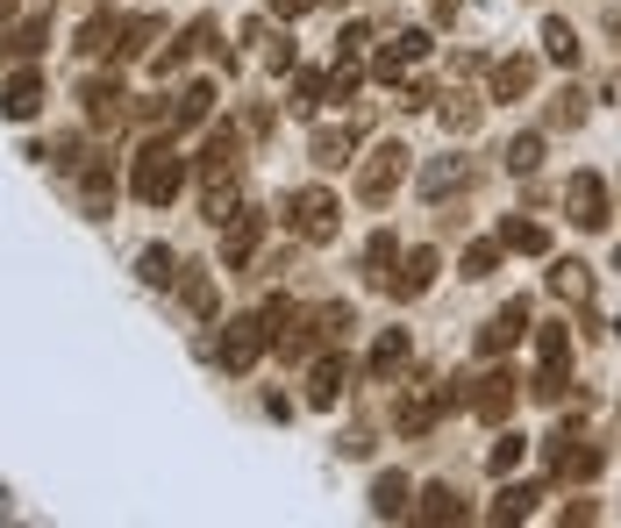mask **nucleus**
<instances>
[{
  "mask_svg": "<svg viewBox=\"0 0 621 528\" xmlns=\"http://www.w3.org/2000/svg\"><path fill=\"white\" fill-rule=\"evenodd\" d=\"M465 186V157H436V165H422V201H443V193Z\"/></svg>",
  "mask_w": 621,
  "mask_h": 528,
  "instance_id": "cd10ccee",
  "label": "nucleus"
},
{
  "mask_svg": "<svg viewBox=\"0 0 621 528\" xmlns=\"http://www.w3.org/2000/svg\"><path fill=\"white\" fill-rule=\"evenodd\" d=\"M521 378L507 372L501 358H493V372H479V378H443V400L450 408H465V414H479V422H493V428H507L515 422V408H521Z\"/></svg>",
  "mask_w": 621,
  "mask_h": 528,
  "instance_id": "f257e3e1",
  "label": "nucleus"
},
{
  "mask_svg": "<svg viewBox=\"0 0 621 528\" xmlns=\"http://www.w3.org/2000/svg\"><path fill=\"white\" fill-rule=\"evenodd\" d=\"M535 93V57H501V65H493V101H529Z\"/></svg>",
  "mask_w": 621,
  "mask_h": 528,
  "instance_id": "aec40b11",
  "label": "nucleus"
},
{
  "mask_svg": "<svg viewBox=\"0 0 621 528\" xmlns=\"http://www.w3.org/2000/svg\"><path fill=\"white\" fill-rule=\"evenodd\" d=\"M286 229H294L300 243H336V229H344V201H336L328 186L286 193Z\"/></svg>",
  "mask_w": 621,
  "mask_h": 528,
  "instance_id": "7ed1b4c3",
  "label": "nucleus"
},
{
  "mask_svg": "<svg viewBox=\"0 0 621 528\" xmlns=\"http://www.w3.org/2000/svg\"><path fill=\"white\" fill-rule=\"evenodd\" d=\"M436 272H443V257H436V250H407V257H400V272H393V286H386V293H393V300H422V293L436 286Z\"/></svg>",
  "mask_w": 621,
  "mask_h": 528,
  "instance_id": "2eb2a0df",
  "label": "nucleus"
},
{
  "mask_svg": "<svg viewBox=\"0 0 621 528\" xmlns=\"http://www.w3.org/2000/svg\"><path fill=\"white\" fill-rule=\"evenodd\" d=\"M322 101H328V72H294V101L286 107H294V115H314Z\"/></svg>",
  "mask_w": 621,
  "mask_h": 528,
  "instance_id": "e433bc0d",
  "label": "nucleus"
},
{
  "mask_svg": "<svg viewBox=\"0 0 621 528\" xmlns=\"http://www.w3.org/2000/svg\"><path fill=\"white\" fill-rule=\"evenodd\" d=\"M364 43H372V29H364V22H350V29L336 36V57H364Z\"/></svg>",
  "mask_w": 621,
  "mask_h": 528,
  "instance_id": "de8ad7c7",
  "label": "nucleus"
},
{
  "mask_svg": "<svg viewBox=\"0 0 621 528\" xmlns=\"http://www.w3.org/2000/svg\"><path fill=\"white\" fill-rule=\"evenodd\" d=\"M501 243H507L515 257H551V229H543V222H529V215L501 222Z\"/></svg>",
  "mask_w": 621,
  "mask_h": 528,
  "instance_id": "a878e982",
  "label": "nucleus"
},
{
  "mask_svg": "<svg viewBox=\"0 0 621 528\" xmlns=\"http://www.w3.org/2000/svg\"><path fill=\"white\" fill-rule=\"evenodd\" d=\"M557 521H571V528H586V521H600V507H593V500H565V514H557Z\"/></svg>",
  "mask_w": 621,
  "mask_h": 528,
  "instance_id": "09e8293b",
  "label": "nucleus"
},
{
  "mask_svg": "<svg viewBox=\"0 0 621 528\" xmlns=\"http://www.w3.org/2000/svg\"><path fill=\"white\" fill-rule=\"evenodd\" d=\"M429 8H436V15H443V22H450V15H457V8H465V0H429Z\"/></svg>",
  "mask_w": 621,
  "mask_h": 528,
  "instance_id": "864d4df0",
  "label": "nucleus"
},
{
  "mask_svg": "<svg viewBox=\"0 0 621 528\" xmlns=\"http://www.w3.org/2000/svg\"><path fill=\"white\" fill-rule=\"evenodd\" d=\"M207 222H215V229H222L229 222V215H236V207H243V186H236V179H222V186H207Z\"/></svg>",
  "mask_w": 621,
  "mask_h": 528,
  "instance_id": "37998d69",
  "label": "nucleus"
},
{
  "mask_svg": "<svg viewBox=\"0 0 621 528\" xmlns=\"http://www.w3.org/2000/svg\"><path fill=\"white\" fill-rule=\"evenodd\" d=\"M557 478H571V486H586V478H600L607 472V443H593V436H579V443L565 450V458L551 464Z\"/></svg>",
  "mask_w": 621,
  "mask_h": 528,
  "instance_id": "6ab92c4d",
  "label": "nucleus"
},
{
  "mask_svg": "<svg viewBox=\"0 0 621 528\" xmlns=\"http://www.w3.org/2000/svg\"><path fill=\"white\" fill-rule=\"evenodd\" d=\"M79 101H87V121H93V129H115V121L129 115V107H121L129 93H121L115 79H87V86H79Z\"/></svg>",
  "mask_w": 621,
  "mask_h": 528,
  "instance_id": "a211bd4d",
  "label": "nucleus"
},
{
  "mask_svg": "<svg viewBox=\"0 0 621 528\" xmlns=\"http://www.w3.org/2000/svg\"><path fill=\"white\" fill-rule=\"evenodd\" d=\"M400 243H393V229H379V236L364 243V286H393V272H400Z\"/></svg>",
  "mask_w": 621,
  "mask_h": 528,
  "instance_id": "412c9836",
  "label": "nucleus"
},
{
  "mask_svg": "<svg viewBox=\"0 0 621 528\" xmlns=\"http://www.w3.org/2000/svg\"><path fill=\"white\" fill-rule=\"evenodd\" d=\"M279 121H272V107H250V115H243V137H272Z\"/></svg>",
  "mask_w": 621,
  "mask_h": 528,
  "instance_id": "8fccbe9b",
  "label": "nucleus"
},
{
  "mask_svg": "<svg viewBox=\"0 0 621 528\" xmlns=\"http://www.w3.org/2000/svg\"><path fill=\"white\" fill-rule=\"evenodd\" d=\"M79 201H87V215H107V201H115V179H107V165H93V171H87Z\"/></svg>",
  "mask_w": 621,
  "mask_h": 528,
  "instance_id": "c03bdc74",
  "label": "nucleus"
},
{
  "mask_svg": "<svg viewBox=\"0 0 621 528\" xmlns=\"http://www.w3.org/2000/svg\"><path fill=\"white\" fill-rule=\"evenodd\" d=\"M264 65H272V72H294V43H286V36H279L272 51H264Z\"/></svg>",
  "mask_w": 621,
  "mask_h": 528,
  "instance_id": "603ef678",
  "label": "nucleus"
},
{
  "mask_svg": "<svg viewBox=\"0 0 621 528\" xmlns=\"http://www.w3.org/2000/svg\"><path fill=\"white\" fill-rule=\"evenodd\" d=\"M565 215H571V229H586V236L607 229V179L600 171H571L565 179Z\"/></svg>",
  "mask_w": 621,
  "mask_h": 528,
  "instance_id": "423d86ee",
  "label": "nucleus"
},
{
  "mask_svg": "<svg viewBox=\"0 0 621 528\" xmlns=\"http://www.w3.org/2000/svg\"><path fill=\"white\" fill-rule=\"evenodd\" d=\"M479 115H486V107L471 101V93H450V101H443V137H471Z\"/></svg>",
  "mask_w": 621,
  "mask_h": 528,
  "instance_id": "72a5a7b5",
  "label": "nucleus"
},
{
  "mask_svg": "<svg viewBox=\"0 0 621 528\" xmlns=\"http://www.w3.org/2000/svg\"><path fill=\"white\" fill-rule=\"evenodd\" d=\"M358 137H364L358 121H336V129H314V143H308V151H314V165H350Z\"/></svg>",
  "mask_w": 621,
  "mask_h": 528,
  "instance_id": "5701e85b",
  "label": "nucleus"
},
{
  "mask_svg": "<svg viewBox=\"0 0 621 528\" xmlns=\"http://www.w3.org/2000/svg\"><path fill=\"white\" fill-rule=\"evenodd\" d=\"M193 51H222V43H215V15L186 22V29H179V43H165V51H151V72H157V79H172V72L186 65Z\"/></svg>",
  "mask_w": 621,
  "mask_h": 528,
  "instance_id": "9d476101",
  "label": "nucleus"
},
{
  "mask_svg": "<svg viewBox=\"0 0 621 528\" xmlns=\"http://www.w3.org/2000/svg\"><path fill=\"white\" fill-rule=\"evenodd\" d=\"M43 8H51V0H43Z\"/></svg>",
  "mask_w": 621,
  "mask_h": 528,
  "instance_id": "13d9d810",
  "label": "nucleus"
},
{
  "mask_svg": "<svg viewBox=\"0 0 621 528\" xmlns=\"http://www.w3.org/2000/svg\"><path fill=\"white\" fill-rule=\"evenodd\" d=\"M407 186V143H372V157H358V201L364 207H386L393 193Z\"/></svg>",
  "mask_w": 621,
  "mask_h": 528,
  "instance_id": "20e7f679",
  "label": "nucleus"
},
{
  "mask_svg": "<svg viewBox=\"0 0 621 528\" xmlns=\"http://www.w3.org/2000/svg\"><path fill=\"white\" fill-rule=\"evenodd\" d=\"M535 358H543V364H565V372H571V336H565V322H543V329H535Z\"/></svg>",
  "mask_w": 621,
  "mask_h": 528,
  "instance_id": "79ce46f5",
  "label": "nucleus"
},
{
  "mask_svg": "<svg viewBox=\"0 0 621 528\" xmlns=\"http://www.w3.org/2000/svg\"><path fill=\"white\" fill-rule=\"evenodd\" d=\"M407 358H414L407 329H386V336L372 343V358H364V372H372V378H393V372H400V364H407Z\"/></svg>",
  "mask_w": 621,
  "mask_h": 528,
  "instance_id": "b1692460",
  "label": "nucleus"
},
{
  "mask_svg": "<svg viewBox=\"0 0 621 528\" xmlns=\"http://www.w3.org/2000/svg\"><path fill=\"white\" fill-rule=\"evenodd\" d=\"M422 57H429V29H400L393 43L379 51V65H372V72H379L386 86H400V79H407V65H422Z\"/></svg>",
  "mask_w": 621,
  "mask_h": 528,
  "instance_id": "ddd939ff",
  "label": "nucleus"
},
{
  "mask_svg": "<svg viewBox=\"0 0 621 528\" xmlns=\"http://www.w3.org/2000/svg\"><path fill=\"white\" fill-rule=\"evenodd\" d=\"M137 279L143 286H179V257L165 250V243H151V250L137 257Z\"/></svg>",
  "mask_w": 621,
  "mask_h": 528,
  "instance_id": "c756f323",
  "label": "nucleus"
},
{
  "mask_svg": "<svg viewBox=\"0 0 621 528\" xmlns=\"http://www.w3.org/2000/svg\"><path fill=\"white\" fill-rule=\"evenodd\" d=\"M43 43H51V8H43V15H29L15 36H8V51H15V57H36Z\"/></svg>",
  "mask_w": 621,
  "mask_h": 528,
  "instance_id": "4c0bfd02",
  "label": "nucleus"
},
{
  "mask_svg": "<svg viewBox=\"0 0 621 528\" xmlns=\"http://www.w3.org/2000/svg\"><path fill=\"white\" fill-rule=\"evenodd\" d=\"M414 521H429V528H443V521H465V500L450 493V478H436V486H422V493H414Z\"/></svg>",
  "mask_w": 621,
  "mask_h": 528,
  "instance_id": "f3484780",
  "label": "nucleus"
},
{
  "mask_svg": "<svg viewBox=\"0 0 621 528\" xmlns=\"http://www.w3.org/2000/svg\"><path fill=\"white\" fill-rule=\"evenodd\" d=\"M443 414H450L443 386H414L407 400H400V408H393V428H400V436H429V428L443 422Z\"/></svg>",
  "mask_w": 621,
  "mask_h": 528,
  "instance_id": "9b49d317",
  "label": "nucleus"
},
{
  "mask_svg": "<svg viewBox=\"0 0 621 528\" xmlns=\"http://www.w3.org/2000/svg\"><path fill=\"white\" fill-rule=\"evenodd\" d=\"M443 101V93H436V79H400V107H414V115H422V107H436Z\"/></svg>",
  "mask_w": 621,
  "mask_h": 528,
  "instance_id": "49530a36",
  "label": "nucleus"
},
{
  "mask_svg": "<svg viewBox=\"0 0 621 528\" xmlns=\"http://www.w3.org/2000/svg\"><path fill=\"white\" fill-rule=\"evenodd\" d=\"M264 343H272L264 314H236V322H222V343H215V358H222V372H250V364L264 358Z\"/></svg>",
  "mask_w": 621,
  "mask_h": 528,
  "instance_id": "39448f33",
  "label": "nucleus"
},
{
  "mask_svg": "<svg viewBox=\"0 0 621 528\" xmlns=\"http://www.w3.org/2000/svg\"><path fill=\"white\" fill-rule=\"evenodd\" d=\"M157 29H165L157 15H129V22H121V51H115V57H143V51L157 43Z\"/></svg>",
  "mask_w": 621,
  "mask_h": 528,
  "instance_id": "f704fd0d",
  "label": "nucleus"
},
{
  "mask_svg": "<svg viewBox=\"0 0 621 528\" xmlns=\"http://www.w3.org/2000/svg\"><path fill=\"white\" fill-rule=\"evenodd\" d=\"M236 171H243V129L222 121V129H207V143H200V179L222 186V179H236Z\"/></svg>",
  "mask_w": 621,
  "mask_h": 528,
  "instance_id": "6e6552de",
  "label": "nucleus"
},
{
  "mask_svg": "<svg viewBox=\"0 0 621 528\" xmlns=\"http://www.w3.org/2000/svg\"><path fill=\"white\" fill-rule=\"evenodd\" d=\"M521 336H529V300H507L501 314H486V329H479V358H486V364L507 358Z\"/></svg>",
  "mask_w": 621,
  "mask_h": 528,
  "instance_id": "1a4fd4ad",
  "label": "nucleus"
},
{
  "mask_svg": "<svg viewBox=\"0 0 621 528\" xmlns=\"http://www.w3.org/2000/svg\"><path fill=\"white\" fill-rule=\"evenodd\" d=\"M8 15H15V0H0V29H8Z\"/></svg>",
  "mask_w": 621,
  "mask_h": 528,
  "instance_id": "5fc2aeb1",
  "label": "nucleus"
},
{
  "mask_svg": "<svg viewBox=\"0 0 621 528\" xmlns=\"http://www.w3.org/2000/svg\"><path fill=\"white\" fill-rule=\"evenodd\" d=\"M101 8H107V0H101Z\"/></svg>",
  "mask_w": 621,
  "mask_h": 528,
  "instance_id": "bf43d9fd",
  "label": "nucleus"
},
{
  "mask_svg": "<svg viewBox=\"0 0 621 528\" xmlns=\"http://www.w3.org/2000/svg\"><path fill=\"white\" fill-rule=\"evenodd\" d=\"M179 300H186L200 322H215V307H222V300H215V279H207V272H179Z\"/></svg>",
  "mask_w": 621,
  "mask_h": 528,
  "instance_id": "2f4dec72",
  "label": "nucleus"
},
{
  "mask_svg": "<svg viewBox=\"0 0 621 528\" xmlns=\"http://www.w3.org/2000/svg\"><path fill=\"white\" fill-rule=\"evenodd\" d=\"M36 107H43V72H36V65L8 72V86H0V115H8V121H29Z\"/></svg>",
  "mask_w": 621,
  "mask_h": 528,
  "instance_id": "4468645a",
  "label": "nucleus"
},
{
  "mask_svg": "<svg viewBox=\"0 0 621 528\" xmlns=\"http://www.w3.org/2000/svg\"><path fill=\"white\" fill-rule=\"evenodd\" d=\"M308 8H322V0H272V15H279V22H300Z\"/></svg>",
  "mask_w": 621,
  "mask_h": 528,
  "instance_id": "3c124183",
  "label": "nucleus"
},
{
  "mask_svg": "<svg viewBox=\"0 0 621 528\" xmlns=\"http://www.w3.org/2000/svg\"><path fill=\"white\" fill-rule=\"evenodd\" d=\"M535 500H543V493H535V486H501V500H493V521H529V514H535Z\"/></svg>",
  "mask_w": 621,
  "mask_h": 528,
  "instance_id": "473e14b6",
  "label": "nucleus"
},
{
  "mask_svg": "<svg viewBox=\"0 0 621 528\" xmlns=\"http://www.w3.org/2000/svg\"><path fill=\"white\" fill-rule=\"evenodd\" d=\"M551 293H557V307H571V314H593V272L579 265V257L551 265Z\"/></svg>",
  "mask_w": 621,
  "mask_h": 528,
  "instance_id": "dca6fc26",
  "label": "nucleus"
},
{
  "mask_svg": "<svg viewBox=\"0 0 621 528\" xmlns=\"http://www.w3.org/2000/svg\"><path fill=\"white\" fill-rule=\"evenodd\" d=\"M543 121H551V129H579V121H586V93H579V86H565V93L543 107Z\"/></svg>",
  "mask_w": 621,
  "mask_h": 528,
  "instance_id": "58836bf2",
  "label": "nucleus"
},
{
  "mask_svg": "<svg viewBox=\"0 0 621 528\" xmlns=\"http://www.w3.org/2000/svg\"><path fill=\"white\" fill-rule=\"evenodd\" d=\"M529 400H543V408H565L571 386H565V364H543V372L529 378Z\"/></svg>",
  "mask_w": 621,
  "mask_h": 528,
  "instance_id": "a19ab883",
  "label": "nucleus"
},
{
  "mask_svg": "<svg viewBox=\"0 0 621 528\" xmlns=\"http://www.w3.org/2000/svg\"><path fill=\"white\" fill-rule=\"evenodd\" d=\"M607 22H614V36H621V8H614V15H607Z\"/></svg>",
  "mask_w": 621,
  "mask_h": 528,
  "instance_id": "6e6d98bb",
  "label": "nucleus"
},
{
  "mask_svg": "<svg viewBox=\"0 0 621 528\" xmlns=\"http://www.w3.org/2000/svg\"><path fill=\"white\" fill-rule=\"evenodd\" d=\"M344 392H350V358H344V350H336V358H314L308 364V408H336V400H344Z\"/></svg>",
  "mask_w": 621,
  "mask_h": 528,
  "instance_id": "f8f14e48",
  "label": "nucleus"
},
{
  "mask_svg": "<svg viewBox=\"0 0 621 528\" xmlns=\"http://www.w3.org/2000/svg\"><path fill=\"white\" fill-rule=\"evenodd\" d=\"M264 229H272V215H264V207H250V201H243L236 215H229V222H222V265H229V272H243V265L258 257Z\"/></svg>",
  "mask_w": 621,
  "mask_h": 528,
  "instance_id": "0eeeda50",
  "label": "nucleus"
},
{
  "mask_svg": "<svg viewBox=\"0 0 621 528\" xmlns=\"http://www.w3.org/2000/svg\"><path fill=\"white\" fill-rule=\"evenodd\" d=\"M535 165H543V129H521V137L507 143V171H515V179H529Z\"/></svg>",
  "mask_w": 621,
  "mask_h": 528,
  "instance_id": "c9c22d12",
  "label": "nucleus"
},
{
  "mask_svg": "<svg viewBox=\"0 0 621 528\" xmlns=\"http://www.w3.org/2000/svg\"><path fill=\"white\" fill-rule=\"evenodd\" d=\"M501 257H507V243H501V236H479V243H465L457 272H465V279H493V272H501Z\"/></svg>",
  "mask_w": 621,
  "mask_h": 528,
  "instance_id": "bb28decb",
  "label": "nucleus"
},
{
  "mask_svg": "<svg viewBox=\"0 0 621 528\" xmlns=\"http://www.w3.org/2000/svg\"><path fill=\"white\" fill-rule=\"evenodd\" d=\"M129 186H137L143 207H172L179 186H186V157H179V143L172 137H151V143H143L137 165H129Z\"/></svg>",
  "mask_w": 621,
  "mask_h": 528,
  "instance_id": "f03ea898",
  "label": "nucleus"
},
{
  "mask_svg": "<svg viewBox=\"0 0 621 528\" xmlns=\"http://www.w3.org/2000/svg\"><path fill=\"white\" fill-rule=\"evenodd\" d=\"M414 507V486L400 472H379L372 478V514H379V521H400V514Z\"/></svg>",
  "mask_w": 621,
  "mask_h": 528,
  "instance_id": "4be33fe9",
  "label": "nucleus"
},
{
  "mask_svg": "<svg viewBox=\"0 0 621 528\" xmlns=\"http://www.w3.org/2000/svg\"><path fill=\"white\" fill-rule=\"evenodd\" d=\"M521 450H529V443H521L515 428H507L501 443H493V458H486V472H493V478H507V472H515V464H521Z\"/></svg>",
  "mask_w": 621,
  "mask_h": 528,
  "instance_id": "a18cd8bd",
  "label": "nucleus"
},
{
  "mask_svg": "<svg viewBox=\"0 0 621 528\" xmlns=\"http://www.w3.org/2000/svg\"><path fill=\"white\" fill-rule=\"evenodd\" d=\"M614 272H621V243H614Z\"/></svg>",
  "mask_w": 621,
  "mask_h": 528,
  "instance_id": "4d7b16f0",
  "label": "nucleus"
},
{
  "mask_svg": "<svg viewBox=\"0 0 621 528\" xmlns=\"http://www.w3.org/2000/svg\"><path fill=\"white\" fill-rule=\"evenodd\" d=\"M314 322H322V343H344L350 329H358V307H350V300H328V307H314Z\"/></svg>",
  "mask_w": 621,
  "mask_h": 528,
  "instance_id": "ea45409f",
  "label": "nucleus"
},
{
  "mask_svg": "<svg viewBox=\"0 0 621 528\" xmlns=\"http://www.w3.org/2000/svg\"><path fill=\"white\" fill-rule=\"evenodd\" d=\"M207 107H215V86H207V79L179 86V93H172V129H200Z\"/></svg>",
  "mask_w": 621,
  "mask_h": 528,
  "instance_id": "393cba45",
  "label": "nucleus"
},
{
  "mask_svg": "<svg viewBox=\"0 0 621 528\" xmlns=\"http://www.w3.org/2000/svg\"><path fill=\"white\" fill-rule=\"evenodd\" d=\"M79 51H87V57H115L121 51V22L115 15H93L87 29H79Z\"/></svg>",
  "mask_w": 621,
  "mask_h": 528,
  "instance_id": "c85d7f7f",
  "label": "nucleus"
},
{
  "mask_svg": "<svg viewBox=\"0 0 621 528\" xmlns=\"http://www.w3.org/2000/svg\"><path fill=\"white\" fill-rule=\"evenodd\" d=\"M543 51H551V65H579V36H571V22L565 15H551V22H543Z\"/></svg>",
  "mask_w": 621,
  "mask_h": 528,
  "instance_id": "7c9ffc66",
  "label": "nucleus"
}]
</instances>
